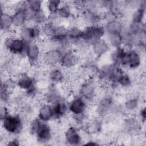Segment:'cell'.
<instances>
[{
	"mask_svg": "<svg viewBox=\"0 0 146 146\" xmlns=\"http://www.w3.org/2000/svg\"><path fill=\"white\" fill-rule=\"evenodd\" d=\"M124 72L122 67L110 63L99 67L96 74L100 81L115 87L117 86L118 80Z\"/></svg>",
	"mask_w": 146,
	"mask_h": 146,
	"instance_id": "cell-1",
	"label": "cell"
},
{
	"mask_svg": "<svg viewBox=\"0 0 146 146\" xmlns=\"http://www.w3.org/2000/svg\"><path fill=\"white\" fill-rule=\"evenodd\" d=\"M25 117L20 113H10L1 120L3 132L11 136H18L25 128Z\"/></svg>",
	"mask_w": 146,
	"mask_h": 146,
	"instance_id": "cell-2",
	"label": "cell"
},
{
	"mask_svg": "<svg viewBox=\"0 0 146 146\" xmlns=\"http://www.w3.org/2000/svg\"><path fill=\"white\" fill-rule=\"evenodd\" d=\"M88 103L78 94L73 96L68 102V111L77 124H82L87 119Z\"/></svg>",
	"mask_w": 146,
	"mask_h": 146,
	"instance_id": "cell-3",
	"label": "cell"
},
{
	"mask_svg": "<svg viewBox=\"0 0 146 146\" xmlns=\"http://www.w3.org/2000/svg\"><path fill=\"white\" fill-rule=\"evenodd\" d=\"M28 43L19 35H9L4 38L3 45L11 55L25 57Z\"/></svg>",
	"mask_w": 146,
	"mask_h": 146,
	"instance_id": "cell-4",
	"label": "cell"
},
{
	"mask_svg": "<svg viewBox=\"0 0 146 146\" xmlns=\"http://www.w3.org/2000/svg\"><path fill=\"white\" fill-rule=\"evenodd\" d=\"M106 31L104 24L85 26L82 28V39L90 47L96 41L104 38Z\"/></svg>",
	"mask_w": 146,
	"mask_h": 146,
	"instance_id": "cell-5",
	"label": "cell"
},
{
	"mask_svg": "<svg viewBox=\"0 0 146 146\" xmlns=\"http://www.w3.org/2000/svg\"><path fill=\"white\" fill-rule=\"evenodd\" d=\"M96 93V83L92 78H88L84 80L78 89V95L84 99L88 104L92 103L95 100Z\"/></svg>",
	"mask_w": 146,
	"mask_h": 146,
	"instance_id": "cell-6",
	"label": "cell"
},
{
	"mask_svg": "<svg viewBox=\"0 0 146 146\" xmlns=\"http://www.w3.org/2000/svg\"><path fill=\"white\" fill-rule=\"evenodd\" d=\"M18 31L19 35L28 42H38L43 36L41 26L33 23H27Z\"/></svg>",
	"mask_w": 146,
	"mask_h": 146,
	"instance_id": "cell-7",
	"label": "cell"
},
{
	"mask_svg": "<svg viewBox=\"0 0 146 146\" xmlns=\"http://www.w3.org/2000/svg\"><path fill=\"white\" fill-rule=\"evenodd\" d=\"M62 49L58 48H48L42 52L40 62L46 67L51 68L60 64Z\"/></svg>",
	"mask_w": 146,
	"mask_h": 146,
	"instance_id": "cell-8",
	"label": "cell"
},
{
	"mask_svg": "<svg viewBox=\"0 0 146 146\" xmlns=\"http://www.w3.org/2000/svg\"><path fill=\"white\" fill-rule=\"evenodd\" d=\"M115 103L113 98L111 95L106 94L103 96L96 104L95 111L98 116L103 117L111 113Z\"/></svg>",
	"mask_w": 146,
	"mask_h": 146,
	"instance_id": "cell-9",
	"label": "cell"
},
{
	"mask_svg": "<svg viewBox=\"0 0 146 146\" xmlns=\"http://www.w3.org/2000/svg\"><path fill=\"white\" fill-rule=\"evenodd\" d=\"M62 55L60 67L63 69H72L76 67L80 62V58L78 51L71 48L62 49Z\"/></svg>",
	"mask_w": 146,
	"mask_h": 146,
	"instance_id": "cell-10",
	"label": "cell"
},
{
	"mask_svg": "<svg viewBox=\"0 0 146 146\" xmlns=\"http://www.w3.org/2000/svg\"><path fill=\"white\" fill-rule=\"evenodd\" d=\"M41 46L39 42H30L28 43L25 54V58L31 66H35L40 62L42 56Z\"/></svg>",
	"mask_w": 146,
	"mask_h": 146,
	"instance_id": "cell-11",
	"label": "cell"
},
{
	"mask_svg": "<svg viewBox=\"0 0 146 146\" xmlns=\"http://www.w3.org/2000/svg\"><path fill=\"white\" fill-rule=\"evenodd\" d=\"M80 17L85 26L102 24V11L88 9L85 7L80 13Z\"/></svg>",
	"mask_w": 146,
	"mask_h": 146,
	"instance_id": "cell-12",
	"label": "cell"
},
{
	"mask_svg": "<svg viewBox=\"0 0 146 146\" xmlns=\"http://www.w3.org/2000/svg\"><path fill=\"white\" fill-rule=\"evenodd\" d=\"M64 141L67 145L76 146L82 144V135L76 126H69L64 132Z\"/></svg>",
	"mask_w": 146,
	"mask_h": 146,
	"instance_id": "cell-13",
	"label": "cell"
},
{
	"mask_svg": "<svg viewBox=\"0 0 146 146\" xmlns=\"http://www.w3.org/2000/svg\"><path fill=\"white\" fill-rule=\"evenodd\" d=\"M64 99L57 86V84H50L44 92L42 100L43 102L46 103L50 105Z\"/></svg>",
	"mask_w": 146,
	"mask_h": 146,
	"instance_id": "cell-14",
	"label": "cell"
},
{
	"mask_svg": "<svg viewBox=\"0 0 146 146\" xmlns=\"http://www.w3.org/2000/svg\"><path fill=\"white\" fill-rule=\"evenodd\" d=\"M143 123L137 116H129L125 118L123 123V131L131 135H136L142 131Z\"/></svg>",
	"mask_w": 146,
	"mask_h": 146,
	"instance_id": "cell-15",
	"label": "cell"
},
{
	"mask_svg": "<svg viewBox=\"0 0 146 146\" xmlns=\"http://www.w3.org/2000/svg\"><path fill=\"white\" fill-rule=\"evenodd\" d=\"M36 141L40 144H47L53 138V131L48 123L43 122L34 135Z\"/></svg>",
	"mask_w": 146,
	"mask_h": 146,
	"instance_id": "cell-16",
	"label": "cell"
},
{
	"mask_svg": "<svg viewBox=\"0 0 146 146\" xmlns=\"http://www.w3.org/2000/svg\"><path fill=\"white\" fill-rule=\"evenodd\" d=\"M127 52L128 50L123 46L114 48L110 54L111 63L123 68H125Z\"/></svg>",
	"mask_w": 146,
	"mask_h": 146,
	"instance_id": "cell-17",
	"label": "cell"
},
{
	"mask_svg": "<svg viewBox=\"0 0 146 146\" xmlns=\"http://www.w3.org/2000/svg\"><path fill=\"white\" fill-rule=\"evenodd\" d=\"M91 52L95 58H100L106 54L111 47L104 38L100 39L94 42L90 47Z\"/></svg>",
	"mask_w": 146,
	"mask_h": 146,
	"instance_id": "cell-18",
	"label": "cell"
},
{
	"mask_svg": "<svg viewBox=\"0 0 146 146\" xmlns=\"http://www.w3.org/2000/svg\"><path fill=\"white\" fill-rule=\"evenodd\" d=\"M51 107L53 113V120H59L62 119L69 113L68 102L64 99L52 104Z\"/></svg>",
	"mask_w": 146,
	"mask_h": 146,
	"instance_id": "cell-19",
	"label": "cell"
},
{
	"mask_svg": "<svg viewBox=\"0 0 146 146\" xmlns=\"http://www.w3.org/2000/svg\"><path fill=\"white\" fill-rule=\"evenodd\" d=\"M48 68L46 76L51 84H58L64 80L65 74L63 69L61 67L55 66Z\"/></svg>",
	"mask_w": 146,
	"mask_h": 146,
	"instance_id": "cell-20",
	"label": "cell"
},
{
	"mask_svg": "<svg viewBox=\"0 0 146 146\" xmlns=\"http://www.w3.org/2000/svg\"><path fill=\"white\" fill-rule=\"evenodd\" d=\"M16 87L23 92L36 84V80L27 73H22L16 78Z\"/></svg>",
	"mask_w": 146,
	"mask_h": 146,
	"instance_id": "cell-21",
	"label": "cell"
},
{
	"mask_svg": "<svg viewBox=\"0 0 146 146\" xmlns=\"http://www.w3.org/2000/svg\"><path fill=\"white\" fill-rule=\"evenodd\" d=\"M142 63V56L134 49L128 50L126 59L125 68L130 70L138 68Z\"/></svg>",
	"mask_w": 146,
	"mask_h": 146,
	"instance_id": "cell-22",
	"label": "cell"
},
{
	"mask_svg": "<svg viewBox=\"0 0 146 146\" xmlns=\"http://www.w3.org/2000/svg\"><path fill=\"white\" fill-rule=\"evenodd\" d=\"M0 28L2 32L10 31L13 28L12 14L5 9V6L1 3Z\"/></svg>",
	"mask_w": 146,
	"mask_h": 146,
	"instance_id": "cell-23",
	"label": "cell"
},
{
	"mask_svg": "<svg viewBox=\"0 0 146 146\" xmlns=\"http://www.w3.org/2000/svg\"><path fill=\"white\" fill-rule=\"evenodd\" d=\"M36 117L43 122L48 123L53 120L51 105L42 102L37 108Z\"/></svg>",
	"mask_w": 146,
	"mask_h": 146,
	"instance_id": "cell-24",
	"label": "cell"
},
{
	"mask_svg": "<svg viewBox=\"0 0 146 146\" xmlns=\"http://www.w3.org/2000/svg\"><path fill=\"white\" fill-rule=\"evenodd\" d=\"M67 27V38L68 42L71 46H75L82 39V28L75 24L71 25Z\"/></svg>",
	"mask_w": 146,
	"mask_h": 146,
	"instance_id": "cell-25",
	"label": "cell"
},
{
	"mask_svg": "<svg viewBox=\"0 0 146 146\" xmlns=\"http://www.w3.org/2000/svg\"><path fill=\"white\" fill-rule=\"evenodd\" d=\"M73 10L70 2H63L55 14L62 22L63 21H67L72 18L74 14Z\"/></svg>",
	"mask_w": 146,
	"mask_h": 146,
	"instance_id": "cell-26",
	"label": "cell"
},
{
	"mask_svg": "<svg viewBox=\"0 0 146 146\" xmlns=\"http://www.w3.org/2000/svg\"><path fill=\"white\" fill-rule=\"evenodd\" d=\"M26 10H19L11 13L13 27L14 29L19 30L28 23Z\"/></svg>",
	"mask_w": 146,
	"mask_h": 146,
	"instance_id": "cell-27",
	"label": "cell"
},
{
	"mask_svg": "<svg viewBox=\"0 0 146 146\" xmlns=\"http://www.w3.org/2000/svg\"><path fill=\"white\" fill-rule=\"evenodd\" d=\"M121 14L117 9H107L102 11V23L104 25L120 19Z\"/></svg>",
	"mask_w": 146,
	"mask_h": 146,
	"instance_id": "cell-28",
	"label": "cell"
},
{
	"mask_svg": "<svg viewBox=\"0 0 146 146\" xmlns=\"http://www.w3.org/2000/svg\"><path fill=\"white\" fill-rule=\"evenodd\" d=\"M140 100L137 96H132L128 98L123 104V109L124 112L128 114H132L140 107Z\"/></svg>",
	"mask_w": 146,
	"mask_h": 146,
	"instance_id": "cell-29",
	"label": "cell"
},
{
	"mask_svg": "<svg viewBox=\"0 0 146 146\" xmlns=\"http://www.w3.org/2000/svg\"><path fill=\"white\" fill-rule=\"evenodd\" d=\"M146 9V1L143 0L141 5L134 9L131 17V22L135 23H141L144 22Z\"/></svg>",
	"mask_w": 146,
	"mask_h": 146,
	"instance_id": "cell-30",
	"label": "cell"
},
{
	"mask_svg": "<svg viewBox=\"0 0 146 146\" xmlns=\"http://www.w3.org/2000/svg\"><path fill=\"white\" fill-rule=\"evenodd\" d=\"M37 108H35L33 104L30 100H27V101L21 102L19 104V112L25 118L32 117L35 113H36Z\"/></svg>",
	"mask_w": 146,
	"mask_h": 146,
	"instance_id": "cell-31",
	"label": "cell"
},
{
	"mask_svg": "<svg viewBox=\"0 0 146 146\" xmlns=\"http://www.w3.org/2000/svg\"><path fill=\"white\" fill-rule=\"evenodd\" d=\"M127 24H125L122 20L118 19L113 22L104 25L107 33H123Z\"/></svg>",
	"mask_w": 146,
	"mask_h": 146,
	"instance_id": "cell-32",
	"label": "cell"
},
{
	"mask_svg": "<svg viewBox=\"0 0 146 146\" xmlns=\"http://www.w3.org/2000/svg\"><path fill=\"white\" fill-rule=\"evenodd\" d=\"M106 39L111 48H116L123 46V35L121 33H107Z\"/></svg>",
	"mask_w": 146,
	"mask_h": 146,
	"instance_id": "cell-33",
	"label": "cell"
},
{
	"mask_svg": "<svg viewBox=\"0 0 146 146\" xmlns=\"http://www.w3.org/2000/svg\"><path fill=\"white\" fill-rule=\"evenodd\" d=\"M145 22L135 23L129 22V23L126 25L125 30L128 32L133 34H141L145 33Z\"/></svg>",
	"mask_w": 146,
	"mask_h": 146,
	"instance_id": "cell-34",
	"label": "cell"
},
{
	"mask_svg": "<svg viewBox=\"0 0 146 146\" xmlns=\"http://www.w3.org/2000/svg\"><path fill=\"white\" fill-rule=\"evenodd\" d=\"M48 14L44 8L34 14L32 21L30 23L42 26L48 21Z\"/></svg>",
	"mask_w": 146,
	"mask_h": 146,
	"instance_id": "cell-35",
	"label": "cell"
},
{
	"mask_svg": "<svg viewBox=\"0 0 146 146\" xmlns=\"http://www.w3.org/2000/svg\"><path fill=\"white\" fill-rule=\"evenodd\" d=\"M58 25L57 24L47 21L46 23L41 26L43 36L46 38V39L52 38L55 35Z\"/></svg>",
	"mask_w": 146,
	"mask_h": 146,
	"instance_id": "cell-36",
	"label": "cell"
},
{
	"mask_svg": "<svg viewBox=\"0 0 146 146\" xmlns=\"http://www.w3.org/2000/svg\"><path fill=\"white\" fill-rule=\"evenodd\" d=\"M0 100L1 104L9 105L13 100L11 90L7 88L3 84L1 83Z\"/></svg>",
	"mask_w": 146,
	"mask_h": 146,
	"instance_id": "cell-37",
	"label": "cell"
},
{
	"mask_svg": "<svg viewBox=\"0 0 146 146\" xmlns=\"http://www.w3.org/2000/svg\"><path fill=\"white\" fill-rule=\"evenodd\" d=\"M63 1L59 0H49L44 3V9L48 14H55Z\"/></svg>",
	"mask_w": 146,
	"mask_h": 146,
	"instance_id": "cell-38",
	"label": "cell"
},
{
	"mask_svg": "<svg viewBox=\"0 0 146 146\" xmlns=\"http://www.w3.org/2000/svg\"><path fill=\"white\" fill-rule=\"evenodd\" d=\"M103 123L102 117L98 116L94 119L88 124V129L93 133H100L103 129Z\"/></svg>",
	"mask_w": 146,
	"mask_h": 146,
	"instance_id": "cell-39",
	"label": "cell"
},
{
	"mask_svg": "<svg viewBox=\"0 0 146 146\" xmlns=\"http://www.w3.org/2000/svg\"><path fill=\"white\" fill-rule=\"evenodd\" d=\"M132 82L131 76L128 73L124 72L118 80L117 86L123 89H128L131 87L132 86Z\"/></svg>",
	"mask_w": 146,
	"mask_h": 146,
	"instance_id": "cell-40",
	"label": "cell"
},
{
	"mask_svg": "<svg viewBox=\"0 0 146 146\" xmlns=\"http://www.w3.org/2000/svg\"><path fill=\"white\" fill-rule=\"evenodd\" d=\"M26 9L36 13L44 8V2L40 0H27L26 1Z\"/></svg>",
	"mask_w": 146,
	"mask_h": 146,
	"instance_id": "cell-41",
	"label": "cell"
},
{
	"mask_svg": "<svg viewBox=\"0 0 146 146\" xmlns=\"http://www.w3.org/2000/svg\"><path fill=\"white\" fill-rule=\"evenodd\" d=\"M43 121L39 119L36 116L33 117L29 124L28 129L30 135L34 136Z\"/></svg>",
	"mask_w": 146,
	"mask_h": 146,
	"instance_id": "cell-42",
	"label": "cell"
},
{
	"mask_svg": "<svg viewBox=\"0 0 146 146\" xmlns=\"http://www.w3.org/2000/svg\"><path fill=\"white\" fill-rule=\"evenodd\" d=\"M39 94V89L37 84L34 85L30 88L24 92V95L28 100H33L35 99Z\"/></svg>",
	"mask_w": 146,
	"mask_h": 146,
	"instance_id": "cell-43",
	"label": "cell"
},
{
	"mask_svg": "<svg viewBox=\"0 0 146 146\" xmlns=\"http://www.w3.org/2000/svg\"><path fill=\"white\" fill-rule=\"evenodd\" d=\"M71 4L73 7V9H75L76 10H78V11L80 13L82 10H83L84 9H85L86 6V1H73L72 2H70Z\"/></svg>",
	"mask_w": 146,
	"mask_h": 146,
	"instance_id": "cell-44",
	"label": "cell"
},
{
	"mask_svg": "<svg viewBox=\"0 0 146 146\" xmlns=\"http://www.w3.org/2000/svg\"><path fill=\"white\" fill-rule=\"evenodd\" d=\"M10 111L9 108V106L6 104H1L0 107V119L1 121L6 117L10 113Z\"/></svg>",
	"mask_w": 146,
	"mask_h": 146,
	"instance_id": "cell-45",
	"label": "cell"
},
{
	"mask_svg": "<svg viewBox=\"0 0 146 146\" xmlns=\"http://www.w3.org/2000/svg\"><path fill=\"white\" fill-rule=\"evenodd\" d=\"M138 116H137L139 119L141 121V123L144 124H145L146 120V110L145 107H139L138 109Z\"/></svg>",
	"mask_w": 146,
	"mask_h": 146,
	"instance_id": "cell-46",
	"label": "cell"
},
{
	"mask_svg": "<svg viewBox=\"0 0 146 146\" xmlns=\"http://www.w3.org/2000/svg\"><path fill=\"white\" fill-rule=\"evenodd\" d=\"M6 145L10 146H18L21 145V141L18 136H13V137L6 141Z\"/></svg>",
	"mask_w": 146,
	"mask_h": 146,
	"instance_id": "cell-47",
	"label": "cell"
},
{
	"mask_svg": "<svg viewBox=\"0 0 146 146\" xmlns=\"http://www.w3.org/2000/svg\"><path fill=\"white\" fill-rule=\"evenodd\" d=\"M83 145H100V144L96 141H95V140H90V141H88L87 143H84V144H83Z\"/></svg>",
	"mask_w": 146,
	"mask_h": 146,
	"instance_id": "cell-48",
	"label": "cell"
}]
</instances>
